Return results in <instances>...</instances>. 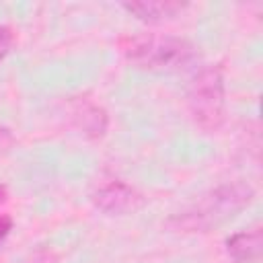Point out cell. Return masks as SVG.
Returning a JSON list of instances; mask_svg holds the SVG:
<instances>
[{
    "label": "cell",
    "instance_id": "cell-9",
    "mask_svg": "<svg viewBox=\"0 0 263 263\" xmlns=\"http://www.w3.org/2000/svg\"><path fill=\"white\" fill-rule=\"evenodd\" d=\"M12 144H14V138H12L10 129H6V127L0 125V156H4L12 148Z\"/></svg>",
    "mask_w": 263,
    "mask_h": 263
},
{
    "label": "cell",
    "instance_id": "cell-10",
    "mask_svg": "<svg viewBox=\"0 0 263 263\" xmlns=\"http://www.w3.org/2000/svg\"><path fill=\"white\" fill-rule=\"evenodd\" d=\"M10 230H12V218L10 216H0V242L8 236Z\"/></svg>",
    "mask_w": 263,
    "mask_h": 263
},
{
    "label": "cell",
    "instance_id": "cell-8",
    "mask_svg": "<svg viewBox=\"0 0 263 263\" xmlns=\"http://www.w3.org/2000/svg\"><path fill=\"white\" fill-rule=\"evenodd\" d=\"M12 41H14L12 31H10L8 27L0 25V60L8 55V51H10V47H12Z\"/></svg>",
    "mask_w": 263,
    "mask_h": 263
},
{
    "label": "cell",
    "instance_id": "cell-6",
    "mask_svg": "<svg viewBox=\"0 0 263 263\" xmlns=\"http://www.w3.org/2000/svg\"><path fill=\"white\" fill-rule=\"evenodd\" d=\"M129 14L144 23H162L181 14L187 4L185 2H171V0H144V2H123L121 4Z\"/></svg>",
    "mask_w": 263,
    "mask_h": 263
},
{
    "label": "cell",
    "instance_id": "cell-7",
    "mask_svg": "<svg viewBox=\"0 0 263 263\" xmlns=\"http://www.w3.org/2000/svg\"><path fill=\"white\" fill-rule=\"evenodd\" d=\"M76 119H78V129H82L86 136H92V138H99L105 134L107 129V113L92 105V103H82L76 111Z\"/></svg>",
    "mask_w": 263,
    "mask_h": 263
},
{
    "label": "cell",
    "instance_id": "cell-3",
    "mask_svg": "<svg viewBox=\"0 0 263 263\" xmlns=\"http://www.w3.org/2000/svg\"><path fill=\"white\" fill-rule=\"evenodd\" d=\"M226 95H224V76L220 68L205 66L201 68L187 90V105L193 121L205 129L216 132L224 123L226 113Z\"/></svg>",
    "mask_w": 263,
    "mask_h": 263
},
{
    "label": "cell",
    "instance_id": "cell-1",
    "mask_svg": "<svg viewBox=\"0 0 263 263\" xmlns=\"http://www.w3.org/2000/svg\"><path fill=\"white\" fill-rule=\"evenodd\" d=\"M253 197V187L242 181L220 185L201 195L185 212L173 216L168 226L177 232H210L212 228L222 226L224 222L238 216L245 208H249Z\"/></svg>",
    "mask_w": 263,
    "mask_h": 263
},
{
    "label": "cell",
    "instance_id": "cell-4",
    "mask_svg": "<svg viewBox=\"0 0 263 263\" xmlns=\"http://www.w3.org/2000/svg\"><path fill=\"white\" fill-rule=\"evenodd\" d=\"M92 203L109 216H125L144 208L146 199L132 185L123 181H111L92 193Z\"/></svg>",
    "mask_w": 263,
    "mask_h": 263
},
{
    "label": "cell",
    "instance_id": "cell-5",
    "mask_svg": "<svg viewBox=\"0 0 263 263\" xmlns=\"http://www.w3.org/2000/svg\"><path fill=\"white\" fill-rule=\"evenodd\" d=\"M226 253L236 263H259L263 257V232L259 226L234 232L226 238Z\"/></svg>",
    "mask_w": 263,
    "mask_h": 263
},
{
    "label": "cell",
    "instance_id": "cell-11",
    "mask_svg": "<svg viewBox=\"0 0 263 263\" xmlns=\"http://www.w3.org/2000/svg\"><path fill=\"white\" fill-rule=\"evenodd\" d=\"M4 197H6V187H4V185H0V201H2Z\"/></svg>",
    "mask_w": 263,
    "mask_h": 263
},
{
    "label": "cell",
    "instance_id": "cell-2",
    "mask_svg": "<svg viewBox=\"0 0 263 263\" xmlns=\"http://www.w3.org/2000/svg\"><path fill=\"white\" fill-rule=\"evenodd\" d=\"M123 51L134 66L152 72L181 70L197 58V47L191 41L173 35L136 37L129 39Z\"/></svg>",
    "mask_w": 263,
    "mask_h": 263
}]
</instances>
